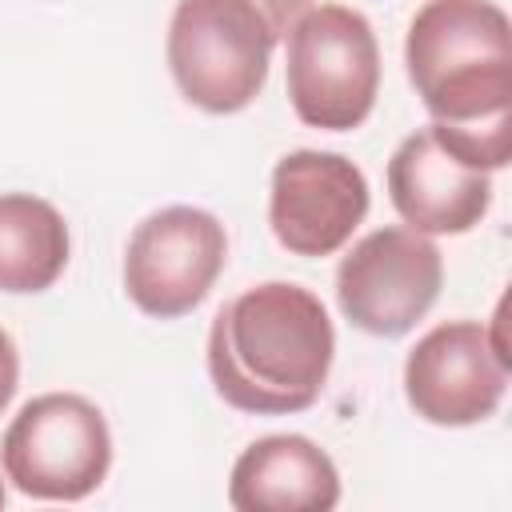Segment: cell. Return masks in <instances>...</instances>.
Masks as SVG:
<instances>
[{
	"instance_id": "obj_7",
	"label": "cell",
	"mask_w": 512,
	"mask_h": 512,
	"mask_svg": "<svg viewBox=\"0 0 512 512\" xmlns=\"http://www.w3.org/2000/svg\"><path fill=\"white\" fill-rule=\"evenodd\" d=\"M228 264V232L208 208L148 212L124 248V292L152 320H180L204 304Z\"/></svg>"
},
{
	"instance_id": "obj_4",
	"label": "cell",
	"mask_w": 512,
	"mask_h": 512,
	"mask_svg": "<svg viewBox=\"0 0 512 512\" xmlns=\"http://www.w3.org/2000/svg\"><path fill=\"white\" fill-rule=\"evenodd\" d=\"M284 36L296 120L320 132L360 128L380 96V44L368 16L348 4H312Z\"/></svg>"
},
{
	"instance_id": "obj_9",
	"label": "cell",
	"mask_w": 512,
	"mask_h": 512,
	"mask_svg": "<svg viewBox=\"0 0 512 512\" xmlns=\"http://www.w3.org/2000/svg\"><path fill=\"white\" fill-rule=\"evenodd\" d=\"M508 368L480 320H444L404 356V400L424 424L472 428L500 412Z\"/></svg>"
},
{
	"instance_id": "obj_8",
	"label": "cell",
	"mask_w": 512,
	"mask_h": 512,
	"mask_svg": "<svg viewBox=\"0 0 512 512\" xmlns=\"http://www.w3.org/2000/svg\"><path fill=\"white\" fill-rule=\"evenodd\" d=\"M372 204L368 176L340 152L296 148L284 152L268 184V228L292 256H336L364 224Z\"/></svg>"
},
{
	"instance_id": "obj_14",
	"label": "cell",
	"mask_w": 512,
	"mask_h": 512,
	"mask_svg": "<svg viewBox=\"0 0 512 512\" xmlns=\"http://www.w3.org/2000/svg\"><path fill=\"white\" fill-rule=\"evenodd\" d=\"M260 4V12L268 16V24L276 28V36H284L288 28H292V20L304 12V8H312V0H256Z\"/></svg>"
},
{
	"instance_id": "obj_2",
	"label": "cell",
	"mask_w": 512,
	"mask_h": 512,
	"mask_svg": "<svg viewBox=\"0 0 512 512\" xmlns=\"http://www.w3.org/2000/svg\"><path fill=\"white\" fill-rule=\"evenodd\" d=\"M204 360L228 408L248 416H296L308 412L328 384L336 328L312 288L268 280L220 304Z\"/></svg>"
},
{
	"instance_id": "obj_13",
	"label": "cell",
	"mask_w": 512,
	"mask_h": 512,
	"mask_svg": "<svg viewBox=\"0 0 512 512\" xmlns=\"http://www.w3.org/2000/svg\"><path fill=\"white\" fill-rule=\"evenodd\" d=\"M16 388H20V352H16V340L8 336V328H0V416L8 412Z\"/></svg>"
},
{
	"instance_id": "obj_6",
	"label": "cell",
	"mask_w": 512,
	"mask_h": 512,
	"mask_svg": "<svg viewBox=\"0 0 512 512\" xmlns=\"http://www.w3.org/2000/svg\"><path fill=\"white\" fill-rule=\"evenodd\" d=\"M444 256L432 236L388 224L360 236L336 264V304L368 336H408L440 300Z\"/></svg>"
},
{
	"instance_id": "obj_10",
	"label": "cell",
	"mask_w": 512,
	"mask_h": 512,
	"mask_svg": "<svg viewBox=\"0 0 512 512\" xmlns=\"http://www.w3.org/2000/svg\"><path fill=\"white\" fill-rule=\"evenodd\" d=\"M388 200L424 236H464L492 208V172L472 164L436 124H424L388 160Z\"/></svg>"
},
{
	"instance_id": "obj_11",
	"label": "cell",
	"mask_w": 512,
	"mask_h": 512,
	"mask_svg": "<svg viewBox=\"0 0 512 512\" xmlns=\"http://www.w3.org/2000/svg\"><path fill=\"white\" fill-rule=\"evenodd\" d=\"M236 512H328L340 504L336 460L300 432L252 440L228 476Z\"/></svg>"
},
{
	"instance_id": "obj_3",
	"label": "cell",
	"mask_w": 512,
	"mask_h": 512,
	"mask_svg": "<svg viewBox=\"0 0 512 512\" xmlns=\"http://www.w3.org/2000/svg\"><path fill=\"white\" fill-rule=\"evenodd\" d=\"M276 40L256 0H176L164 52L192 108L232 116L264 92Z\"/></svg>"
},
{
	"instance_id": "obj_5",
	"label": "cell",
	"mask_w": 512,
	"mask_h": 512,
	"mask_svg": "<svg viewBox=\"0 0 512 512\" xmlns=\"http://www.w3.org/2000/svg\"><path fill=\"white\" fill-rule=\"evenodd\" d=\"M4 480L32 500L76 504L92 496L112 468V428L80 392H40L4 428Z\"/></svg>"
},
{
	"instance_id": "obj_1",
	"label": "cell",
	"mask_w": 512,
	"mask_h": 512,
	"mask_svg": "<svg viewBox=\"0 0 512 512\" xmlns=\"http://www.w3.org/2000/svg\"><path fill=\"white\" fill-rule=\"evenodd\" d=\"M404 68L432 124L472 164H508L512 20L496 0H424L404 36Z\"/></svg>"
},
{
	"instance_id": "obj_15",
	"label": "cell",
	"mask_w": 512,
	"mask_h": 512,
	"mask_svg": "<svg viewBox=\"0 0 512 512\" xmlns=\"http://www.w3.org/2000/svg\"><path fill=\"white\" fill-rule=\"evenodd\" d=\"M4 500H8V492H4V480H0V508H4Z\"/></svg>"
},
{
	"instance_id": "obj_12",
	"label": "cell",
	"mask_w": 512,
	"mask_h": 512,
	"mask_svg": "<svg viewBox=\"0 0 512 512\" xmlns=\"http://www.w3.org/2000/svg\"><path fill=\"white\" fill-rule=\"evenodd\" d=\"M72 256L64 212L32 192H0V292H48Z\"/></svg>"
}]
</instances>
